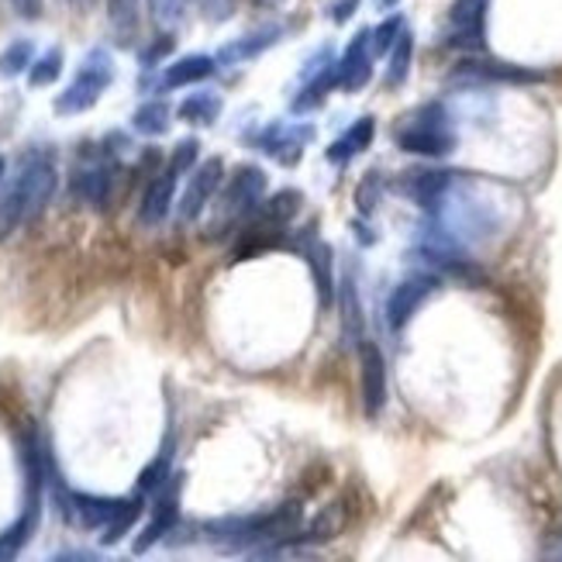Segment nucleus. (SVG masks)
Wrapping results in <instances>:
<instances>
[{"mask_svg": "<svg viewBox=\"0 0 562 562\" xmlns=\"http://www.w3.org/2000/svg\"><path fill=\"white\" fill-rule=\"evenodd\" d=\"M56 187H59V177H56L53 159L32 149L21 159V169L11 190L0 198V241L11 238L21 225H29L32 217H38L48 207V201H53Z\"/></svg>", "mask_w": 562, "mask_h": 562, "instance_id": "f257e3e1", "label": "nucleus"}, {"mask_svg": "<svg viewBox=\"0 0 562 562\" xmlns=\"http://www.w3.org/2000/svg\"><path fill=\"white\" fill-rule=\"evenodd\" d=\"M394 145L418 159H449L456 153V132L446 104H422L394 125Z\"/></svg>", "mask_w": 562, "mask_h": 562, "instance_id": "f03ea898", "label": "nucleus"}, {"mask_svg": "<svg viewBox=\"0 0 562 562\" xmlns=\"http://www.w3.org/2000/svg\"><path fill=\"white\" fill-rule=\"evenodd\" d=\"M266 187H270L266 169L256 162H241L232 180L217 190V211L207 225V238H225L246 225V217L266 201Z\"/></svg>", "mask_w": 562, "mask_h": 562, "instance_id": "7ed1b4c3", "label": "nucleus"}, {"mask_svg": "<svg viewBox=\"0 0 562 562\" xmlns=\"http://www.w3.org/2000/svg\"><path fill=\"white\" fill-rule=\"evenodd\" d=\"M111 83H114V63L104 48H93V53L83 59V66L77 69V77H72L69 87L56 97V114L72 117V114L90 111L108 93Z\"/></svg>", "mask_w": 562, "mask_h": 562, "instance_id": "20e7f679", "label": "nucleus"}, {"mask_svg": "<svg viewBox=\"0 0 562 562\" xmlns=\"http://www.w3.org/2000/svg\"><path fill=\"white\" fill-rule=\"evenodd\" d=\"M449 80L459 87H483V83H507V87H531V83H546V72L535 66L521 63H504L494 56H462L452 69Z\"/></svg>", "mask_w": 562, "mask_h": 562, "instance_id": "39448f33", "label": "nucleus"}, {"mask_svg": "<svg viewBox=\"0 0 562 562\" xmlns=\"http://www.w3.org/2000/svg\"><path fill=\"white\" fill-rule=\"evenodd\" d=\"M117 159L108 156L104 149H97L93 159H80V166L72 169L69 177V193L77 201L90 204L93 211H108L114 201V187H117Z\"/></svg>", "mask_w": 562, "mask_h": 562, "instance_id": "423d86ee", "label": "nucleus"}, {"mask_svg": "<svg viewBox=\"0 0 562 562\" xmlns=\"http://www.w3.org/2000/svg\"><path fill=\"white\" fill-rule=\"evenodd\" d=\"M486 14L491 0H456L446 18V45L456 53H486Z\"/></svg>", "mask_w": 562, "mask_h": 562, "instance_id": "0eeeda50", "label": "nucleus"}, {"mask_svg": "<svg viewBox=\"0 0 562 562\" xmlns=\"http://www.w3.org/2000/svg\"><path fill=\"white\" fill-rule=\"evenodd\" d=\"M314 138V125H280V121H270L266 128L252 132L246 138V145H252V149H259L262 156L277 159L280 166H297L304 149L311 145Z\"/></svg>", "mask_w": 562, "mask_h": 562, "instance_id": "6e6552de", "label": "nucleus"}, {"mask_svg": "<svg viewBox=\"0 0 562 562\" xmlns=\"http://www.w3.org/2000/svg\"><path fill=\"white\" fill-rule=\"evenodd\" d=\"M438 286H442V277L438 273H411L407 280H401L394 293L386 297L390 331H404L411 325V317L431 301V293H438Z\"/></svg>", "mask_w": 562, "mask_h": 562, "instance_id": "1a4fd4ad", "label": "nucleus"}, {"mask_svg": "<svg viewBox=\"0 0 562 562\" xmlns=\"http://www.w3.org/2000/svg\"><path fill=\"white\" fill-rule=\"evenodd\" d=\"M222 183H225V159L222 156L204 159L198 169H193L187 187H183V198L177 204V217H180V222H198V217L204 214V207L217 198Z\"/></svg>", "mask_w": 562, "mask_h": 562, "instance_id": "9d476101", "label": "nucleus"}, {"mask_svg": "<svg viewBox=\"0 0 562 562\" xmlns=\"http://www.w3.org/2000/svg\"><path fill=\"white\" fill-rule=\"evenodd\" d=\"M180 491H183V476H169L162 491L153 494V515L145 531L135 539V555H145L180 525Z\"/></svg>", "mask_w": 562, "mask_h": 562, "instance_id": "9b49d317", "label": "nucleus"}, {"mask_svg": "<svg viewBox=\"0 0 562 562\" xmlns=\"http://www.w3.org/2000/svg\"><path fill=\"white\" fill-rule=\"evenodd\" d=\"M359 390H362V414L376 422L386 407V359L376 341L362 338L359 346Z\"/></svg>", "mask_w": 562, "mask_h": 562, "instance_id": "f8f14e48", "label": "nucleus"}, {"mask_svg": "<svg viewBox=\"0 0 562 562\" xmlns=\"http://www.w3.org/2000/svg\"><path fill=\"white\" fill-rule=\"evenodd\" d=\"M373 53H370V32H359L349 45H346V53H341V59L335 63L338 69V90H346V93H359L370 87L373 80Z\"/></svg>", "mask_w": 562, "mask_h": 562, "instance_id": "ddd939ff", "label": "nucleus"}, {"mask_svg": "<svg viewBox=\"0 0 562 562\" xmlns=\"http://www.w3.org/2000/svg\"><path fill=\"white\" fill-rule=\"evenodd\" d=\"M352 528V518H349V507L341 501V494L335 501H328L311 521H304V528L297 531V539L293 546H325V542H335L338 535H346Z\"/></svg>", "mask_w": 562, "mask_h": 562, "instance_id": "4468645a", "label": "nucleus"}, {"mask_svg": "<svg viewBox=\"0 0 562 562\" xmlns=\"http://www.w3.org/2000/svg\"><path fill=\"white\" fill-rule=\"evenodd\" d=\"M177 183H180V177L169 166L145 183L142 204H138V225L142 228H156V225L166 222L169 207H173V198H177Z\"/></svg>", "mask_w": 562, "mask_h": 562, "instance_id": "2eb2a0df", "label": "nucleus"}, {"mask_svg": "<svg viewBox=\"0 0 562 562\" xmlns=\"http://www.w3.org/2000/svg\"><path fill=\"white\" fill-rule=\"evenodd\" d=\"M301 259L307 262V270H311V280H314V290H317V304L328 311L335 304V252H331V246L325 238L311 235L304 241V249H301Z\"/></svg>", "mask_w": 562, "mask_h": 562, "instance_id": "dca6fc26", "label": "nucleus"}, {"mask_svg": "<svg viewBox=\"0 0 562 562\" xmlns=\"http://www.w3.org/2000/svg\"><path fill=\"white\" fill-rule=\"evenodd\" d=\"M452 183V169H442V166H422V169H411V173L401 180L404 193L407 198L425 207V211H435L438 204H442L446 190Z\"/></svg>", "mask_w": 562, "mask_h": 562, "instance_id": "f3484780", "label": "nucleus"}, {"mask_svg": "<svg viewBox=\"0 0 562 562\" xmlns=\"http://www.w3.org/2000/svg\"><path fill=\"white\" fill-rule=\"evenodd\" d=\"M283 38V24H259V29L246 32L232 38L228 45H222V53H217V63L222 66H235V63H249L262 53H270V48Z\"/></svg>", "mask_w": 562, "mask_h": 562, "instance_id": "a211bd4d", "label": "nucleus"}, {"mask_svg": "<svg viewBox=\"0 0 562 562\" xmlns=\"http://www.w3.org/2000/svg\"><path fill=\"white\" fill-rule=\"evenodd\" d=\"M304 211V193L297 187H283L277 190L273 198H266L246 222H259V225H270V228H290L297 222V214Z\"/></svg>", "mask_w": 562, "mask_h": 562, "instance_id": "6ab92c4d", "label": "nucleus"}, {"mask_svg": "<svg viewBox=\"0 0 562 562\" xmlns=\"http://www.w3.org/2000/svg\"><path fill=\"white\" fill-rule=\"evenodd\" d=\"M373 135H376V117H370V114H362L359 121H352V125L341 132L328 149H325V156H328V162H335V166H346L349 159H356L359 153H366L373 145Z\"/></svg>", "mask_w": 562, "mask_h": 562, "instance_id": "aec40b11", "label": "nucleus"}, {"mask_svg": "<svg viewBox=\"0 0 562 562\" xmlns=\"http://www.w3.org/2000/svg\"><path fill=\"white\" fill-rule=\"evenodd\" d=\"M132 504V497H93V494H72V510H77V521L90 531L108 528L121 510Z\"/></svg>", "mask_w": 562, "mask_h": 562, "instance_id": "412c9836", "label": "nucleus"}, {"mask_svg": "<svg viewBox=\"0 0 562 562\" xmlns=\"http://www.w3.org/2000/svg\"><path fill=\"white\" fill-rule=\"evenodd\" d=\"M331 90H338V69H335V63L325 66L322 72H311V77L301 80V90H297V97H293L290 111L293 114H311V111H317L328 101Z\"/></svg>", "mask_w": 562, "mask_h": 562, "instance_id": "4be33fe9", "label": "nucleus"}, {"mask_svg": "<svg viewBox=\"0 0 562 562\" xmlns=\"http://www.w3.org/2000/svg\"><path fill=\"white\" fill-rule=\"evenodd\" d=\"M217 72V59H211V56H183V59H177L173 66H169L166 72H162V90H177V87H193V83H204V80H211Z\"/></svg>", "mask_w": 562, "mask_h": 562, "instance_id": "5701e85b", "label": "nucleus"}, {"mask_svg": "<svg viewBox=\"0 0 562 562\" xmlns=\"http://www.w3.org/2000/svg\"><path fill=\"white\" fill-rule=\"evenodd\" d=\"M222 108H225L222 97L211 90H201V93L183 97V104L177 108V117L193 128H211V125H217V117H222Z\"/></svg>", "mask_w": 562, "mask_h": 562, "instance_id": "b1692460", "label": "nucleus"}, {"mask_svg": "<svg viewBox=\"0 0 562 562\" xmlns=\"http://www.w3.org/2000/svg\"><path fill=\"white\" fill-rule=\"evenodd\" d=\"M331 480H335L331 462H328V459H314V462H307V467L301 470V476L293 480V491H290V497H297V501H311V497H317L322 491H328Z\"/></svg>", "mask_w": 562, "mask_h": 562, "instance_id": "393cba45", "label": "nucleus"}, {"mask_svg": "<svg viewBox=\"0 0 562 562\" xmlns=\"http://www.w3.org/2000/svg\"><path fill=\"white\" fill-rule=\"evenodd\" d=\"M169 473H173V438H166V446H162V452L145 467L142 473H138V483H135V491L142 494V497H153V494H159L162 486H166V480H169Z\"/></svg>", "mask_w": 562, "mask_h": 562, "instance_id": "a878e982", "label": "nucleus"}, {"mask_svg": "<svg viewBox=\"0 0 562 562\" xmlns=\"http://www.w3.org/2000/svg\"><path fill=\"white\" fill-rule=\"evenodd\" d=\"M386 90H401L411 77V63H414V35L411 29H404V35L397 38V45L390 48L386 56Z\"/></svg>", "mask_w": 562, "mask_h": 562, "instance_id": "bb28decb", "label": "nucleus"}, {"mask_svg": "<svg viewBox=\"0 0 562 562\" xmlns=\"http://www.w3.org/2000/svg\"><path fill=\"white\" fill-rule=\"evenodd\" d=\"M341 322H346V335L359 346V341H362V328H366V317H362V301H359L356 273H346V280H341Z\"/></svg>", "mask_w": 562, "mask_h": 562, "instance_id": "cd10ccee", "label": "nucleus"}, {"mask_svg": "<svg viewBox=\"0 0 562 562\" xmlns=\"http://www.w3.org/2000/svg\"><path fill=\"white\" fill-rule=\"evenodd\" d=\"M169 125H173V108H169L166 101H145L132 114V128L138 135H166Z\"/></svg>", "mask_w": 562, "mask_h": 562, "instance_id": "c85d7f7f", "label": "nucleus"}, {"mask_svg": "<svg viewBox=\"0 0 562 562\" xmlns=\"http://www.w3.org/2000/svg\"><path fill=\"white\" fill-rule=\"evenodd\" d=\"M404 29H407L404 14H390L386 21H380L376 29L370 32V53H373V59H386L390 48H394L397 38L404 35Z\"/></svg>", "mask_w": 562, "mask_h": 562, "instance_id": "c756f323", "label": "nucleus"}, {"mask_svg": "<svg viewBox=\"0 0 562 562\" xmlns=\"http://www.w3.org/2000/svg\"><path fill=\"white\" fill-rule=\"evenodd\" d=\"M383 183H386L383 169H370V173H366V177L359 180V187H356V211H359L362 217L376 214V207H380V201H383Z\"/></svg>", "mask_w": 562, "mask_h": 562, "instance_id": "7c9ffc66", "label": "nucleus"}, {"mask_svg": "<svg viewBox=\"0 0 562 562\" xmlns=\"http://www.w3.org/2000/svg\"><path fill=\"white\" fill-rule=\"evenodd\" d=\"M32 56H35V45H32L29 38L11 42V45L4 48V53H0V77H4V80L21 77V72L32 66Z\"/></svg>", "mask_w": 562, "mask_h": 562, "instance_id": "2f4dec72", "label": "nucleus"}, {"mask_svg": "<svg viewBox=\"0 0 562 562\" xmlns=\"http://www.w3.org/2000/svg\"><path fill=\"white\" fill-rule=\"evenodd\" d=\"M138 14H142V0H108V18H111V29L128 38L138 29Z\"/></svg>", "mask_w": 562, "mask_h": 562, "instance_id": "473e14b6", "label": "nucleus"}, {"mask_svg": "<svg viewBox=\"0 0 562 562\" xmlns=\"http://www.w3.org/2000/svg\"><path fill=\"white\" fill-rule=\"evenodd\" d=\"M63 48L59 45H53V48H48V53L45 56H38L35 63H32V87L38 90V87H53L59 77H63Z\"/></svg>", "mask_w": 562, "mask_h": 562, "instance_id": "72a5a7b5", "label": "nucleus"}, {"mask_svg": "<svg viewBox=\"0 0 562 562\" xmlns=\"http://www.w3.org/2000/svg\"><path fill=\"white\" fill-rule=\"evenodd\" d=\"M142 501H145V497L135 491L132 504H128L125 510H121V515H117V518H114V521L104 528V535H101V542H104V546H114V542H121V539H125V535L135 528V521L142 518Z\"/></svg>", "mask_w": 562, "mask_h": 562, "instance_id": "f704fd0d", "label": "nucleus"}, {"mask_svg": "<svg viewBox=\"0 0 562 562\" xmlns=\"http://www.w3.org/2000/svg\"><path fill=\"white\" fill-rule=\"evenodd\" d=\"M190 11V0H149V14L156 18V24L162 29H173L180 24Z\"/></svg>", "mask_w": 562, "mask_h": 562, "instance_id": "c9c22d12", "label": "nucleus"}, {"mask_svg": "<svg viewBox=\"0 0 562 562\" xmlns=\"http://www.w3.org/2000/svg\"><path fill=\"white\" fill-rule=\"evenodd\" d=\"M198 162H201V142L198 138H183L173 149V156H169V169H173L177 177L193 173V166Z\"/></svg>", "mask_w": 562, "mask_h": 562, "instance_id": "e433bc0d", "label": "nucleus"}, {"mask_svg": "<svg viewBox=\"0 0 562 562\" xmlns=\"http://www.w3.org/2000/svg\"><path fill=\"white\" fill-rule=\"evenodd\" d=\"M173 45H177V38L169 35V32H162L153 45H145V53L138 56V59H142V66H156V63H162L169 53H173Z\"/></svg>", "mask_w": 562, "mask_h": 562, "instance_id": "4c0bfd02", "label": "nucleus"}, {"mask_svg": "<svg viewBox=\"0 0 562 562\" xmlns=\"http://www.w3.org/2000/svg\"><path fill=\"white\" fill-rule=\"evenodd\" d=\"M356 11H359V0H338V4H331V21L346 24Z\"/></svg>", "mask_w": 562, "mask_h": 562, "instance_id": "58836bf2", "label": "nucleus"}, {"mask_svg": "<svg viewBox=\"0 0 562 562\" xmlns=\"http://www.w3.org/2000/svg\"><path fill=\"white\" fill-rule=\"evenodd\" d=\"M204 8L214 21H225L235 11V0H204Z\"/></svg>", "mask_w": 562, "mask_h": 562, "instance_id": "ea45409f", "label": "nucleus"}, {"mask_svg": "<svg viewBox=\"0 0 562 562\" xmlns=\"http://www.w3.org/2000/svg\"><path fill=\"white\" fill-rule=\"evenodd\" d=\"M11 8H14L21 18H29V21L42 18V0H11Z\"/></svg>", "mask_w": 562, "mask_h": 562, "instance_id": "a19ab883", "label": "nucleus"}, {"mask_svg": "<svg viewBox=\"0 0 562 562\" xmlns=\"http://www.w3.org/2000/svg\"><path fill=\"white\" fill-rule=\"evenodd\" d=\"M56 559H77V562H93V559H101V552H59Z\"/></svg>", "mask_w": 562, "mask_h": 562, "instance_id": "79ce46f5", "label": "nucleus"}, {"mask_svg": "<svg viewBox=\"0 0 562 562\" xmlns=\"http://www.w3.org/2000/svg\"><path fill=\"white\" fill-rule=\"evenodd\" d=\"M397 4H401V0H380V8H383V11H390V8H397Z\"/></svg>", "mask_w": 562, "mask_h": 562, "instance_id": "37998d69", "label": "nucleus"}, {"mask_svg": "<svg viewBox=\"0 0 562 562\" xmlns=\"http://www.w3.org/2000/svg\"><path fill=\"white\" fill-rule=\"evenodd\" d=\"M4 173H8V159L0 156V180H4Z\"/></svg>", "mask_w": 562, "mask_h": 562, "instance_id": "c03bdc74", "label": "nucleus"}, {"mask_svg": "<svg viewBox=\"0 0 562 562\" xmlns=\"http://www.w3.org/2000/svg\"><path fill=\"white\" fill-rule=\"evenodd\" d=\"M80 4H90V0H80Z\"/></svg>", "mask_w": 562, "mask_h": 562, "instance_id": "a18cd8bd", "label": "nucleus"}]
</instances>
